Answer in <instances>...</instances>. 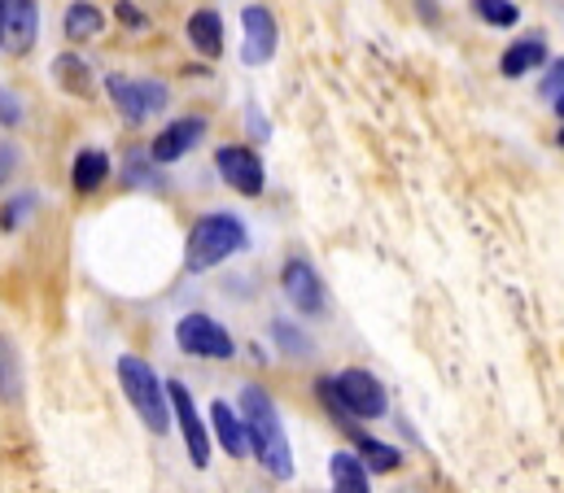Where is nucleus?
Returning a JSON list of instances; mask_svg holds the SVG:
<instances>
[{"mask_svg":"<svg viewBox=\"0 0 564 493\" xmlns=\"http://www.w3.org/2000/svg\"><path fill=\"white\" fill-rule=\"evenodd\" d=\"M241 419H246V432H250V454L263 463V472L276 476V481H289L293 476V450H289V437H284L281 410H276V402L263 384L241 388Z\"/></svg>","mask_w":564,"mask_h":493,"instance_id":"f257e3e1","label":"nucleus"},{"mask_svg":"<svg viewBox=\"0 0 564 493\" xmlns=\"http://www.w3.org/2000/svg\"><path fill=\"white\" fill-rule=\"evenodd\" d=\"M319 402L333 410L337 424H346V432H355V419H381L390 397L381 388V380L364 368H346L341 375H328L315 384Z\"/></svg>","mask_w":564,"mask_h":493,"instance_id":"f03ea898","label":"nucleus"},{"mask_svg":"<svg viewBox=\"0 0 564 493\" xmlns=\"http://www.w3.org/2000/svg\"><path fill=\"white\" fill-rule=\"evenodd\" d=\"M246 245H250V232H246V223L237 215H228V210L202 215L193 223L188 241H184V271H193V275L215 271V266H224L232 253H241Z\"/></svg>","mask_w":564,"mask_h":493,"instance_id":"7ed1b4c3","label":"nucleus"},{"mask_svg":"<svg viewBox=\"0 0 564 493\" xmlns=\"http://www.w3.org/2000/svg\"><path fill=\"white\" fill-rule=\"evenodd\" d=\"M119 388L128 393L132 410L141 415V424L153 437H166L171 432V397H166V384L158 380V371L149 368L137 354H123L119 359Z\"/></svg>","mask_w":564,"mask_h":493,"instance_id":"20e7f679","label":"nucleus"},{"mask_svg":"<svg viewBox=\"0 0 564 493\" xmlns=\"http://www.w3.org/2000/svg\"><path fill=\"white\" fill-rule=\"evenodd\" d=\"M175 346L184 354H193V359H215V363H228L237 354L232 332L224 324H215L210 315H202V310H193V315H184L175 324Z\"/></svg>","mask_w":564,"mask_h":493,"instance_id":"39448f33","label":"nucleus"},{"mask_svg":"<svg viewBox=\"0 0 564 493\" xmlns=\"http://www.w3.org/2000/svg\"><path fill=\"white\" fill-rule=\"evenodd\" d=\"M106 92H110V101L119 106V114L128 123H144V119L162 114L166 101H171L166 84H158V79H132V75H106Z\"/></svg>","mask_w":564,"mask_h":493,"instance_id":"423d86ee","label":"nucleus"},{"mask_svg":"<svg viewBox=\"0 0 564 493\" xmlns=\"http://www.w3.org/2000/svg\"><path fill=\"white\" fill-rule=\"evenodd\" d=\"M166 397H171V415H175V424H180V437H184V446H188L193 468H210V428L202 424L188 384L166 380Z\"/></svg>","mask_w":564,"mask_h":493,"instance_id":"0eeeda50","label":"nucleus"},{"mask_svg":"<svg viewBox=\"0 0 564 493\" xmlns=\"http://www.w3.org/2000/svg\"><path fill=\"white\" fill-rule=\"evenodd\" d=\"M215 166L224 175V184L241 197H259L263 184H268V171H263V157L246 144H219L215 149Z\"/></svg>","mask_w":564,"mask_h":493,"instance_id":"6e6552de","label":"nucleus"},{"mask_svg":"<svg viewBox=\"0 0 564 493\" xmlns=\"http://www.w3.org/2000/svg\"><path fill=\"white\" fill-rule=\"evenodd\" d=\"M281 288H284V302H289L297 315H306V319L324 315V284H319V275H315V266H311L306 258H289V262H284Z\"/></svg>","mask_w":564,"mask_h":493,"instance_id":"1a4fd4ad","label":"nucleus"},{"mask_svg":"<svg viewBox=\"0 0 564 493\" xmlns=\"http://www.w3.org/2000/svg\"><path fill=\"white\" fill-rule=\"evenodd\" d=\"M241 31H246L241 62H246V66H268V62L276 57V44H281V31H276L272 9L246 4V9H241Z\"/></svg>","mask_w":564,"mask_h":493,"instance_id":"9d476101","label":"nucleus"},{"mask_svg":"<svg viewBox=\"0 0 564 493\" xmlns=\"http://www.w3.org/2000/svg\"><path fill=\"white\" fill-rule=\"evenodd\" d=\"M35 35H40L35 0H0V48L9 57H22V53H31Z\"/></svg>","mask_w":564,"mask_h":493,"instance_id":"9b49d317","label":"nucleus"},{"mask_svg":"<svg viewBox=\"0 0 564 493\" xmlns=\"http://www.w3.org/2000/svg\"><path fill=\"white\" fill-rule=\"evenodd\" d=\"M202 135H206V119H197V114H180L175 123H166L158 135H153L149 157H153L158 166H171V162L188 157V153L197 149V140H202Z\"/></svg>","mask_w":564,"mask_h":493,"instance_id":"f8f14e48","label":"nucleus"},{"mask_svg":"<svg viewBox=\"0 0 564 493\" xmlns=\"http://www.w3.org/2000/svg\"><path fill=\"white\" fill-rule=\"evenodd\" d=\"M210 428H215V441L224 446V454H232V459L250 454V432H246L241 410H232L228 402H215L210 406Z\"/></svg>","mask_w":564,"mask_h":493,"instance_id":"ddd939ff","label":"nucleus"},{"mask_svg":"<svg viewBox=\"0 0 564 493\" xmlns=\"http://www.w3.org/2000/svg\"><path fill=\"white\" fill-rule=\"evenodd\" d=\"M543 62H547V40H543V35H525V40H517V44L503 48L499 70H503L508 79H521V75L539 70Z\"/></svg>","mask_w":564,"mask_h":493,"instance_id":"4468645a","label":"nucleus"},{"mask_svg":"<svg viewBox=\"0 0 564 493\" xmlns=\"http://www.w3.org/2000/svg\"><path fill=\"white\" fill-rule=\"evenodd\" d=\"M53 79H57V88H62V92H70V97H79V101H88V97L97 92L93 66H88L79 53H62V57L53 62Z\"/></svg>","mask_w":564,"mask_h":493,"instance_id":"2eb2a0df","label":"nucleus"},{"mask_svg":"<svg viewBox=\"0 0 564 493\" xmlns=\"http://www.w3.org/2000/svg\"><path fill=\"white\" fill-rule=\"evenodd\" d=\"M106 179H110V157H106L101 149H84V153L75 157V166H70V188H75L79 197H88V193H97Z\"/></svg>","mask_w":564,"mask_h":493,"instance_id":"dca6fc26","label":"nucleus"},{"mask_svg":"<svg viewBox=\"0 0 564 493\" xmlns=\"http://www.w3.org/2000/svg\"><path fill=\"white\" fill-rule=\"evenodd\" d=\"M62 31H66L70 44H84V40H93V35L106 31V13H101L93 0H75V4L66 9V18H62Z\"/></svg>","mask_w":564,"mask_h":493,"instance_id":"f3484780","label":"nucleus"},{"mask_svg":"<svg viewBox=\"0 0 564 493\" xmlns=\"http://www.w3.org/2000/svg\"><path fill=\"white\" fill-rule=\"evenodd\" d=\"M188 44L202 53V57H219L224 53V22L215 9H197L188 18Z\"/></svg>","mask_w":564,"mask_h":493,"instance_id":"a211bd4d","label":"nucleus"},{"mask_svg":"<svg viewBox=\"0 0 564 493\" xmlns=\"http://www.w3.org/2000/svg\"><path fill=\"white\" fill-rule=\"evenodd\" d=\"M328 476H333V493H372L368 468H364L359 454H350V450H337V454H333Z\"/></svg>","mask_w":564,"mask_h":493,"instance_id":"6ab92c4d","label":"nucleus"},{"mask_svg":"<svg viewBox=\"0 0 564 493\" xmlns=\"http://www.w3.org/2000/svg\"><path fill=\"white\" fill-rule=\"evenodd\" d=\"M355 454H359V463H364L368 472H394V468L403 463V454H399L394 446H386V441H377V437H364V432H355Z\"/></svg>","mask_w":564,"mask_h":493,"instance_id":"aec40b11","label":"nucleus"},{"mask_svg":"<svg viewBox=\"0 0 564 493\" xmlns=\"http://www.w3.org/2000/svg\"><path fill=\"white\" fill-rule=\"evenodd\" d=\"M22 397V363L9 337H0V402H18Z\"/></svg>","mask_w":564,"mask_h":493,"instance_id":"412c9836","label":"nucleus"},{"mask_svg":"<svg viewBox=\"0 0 564 493\" xmlns=\"http://www.w3.org/2000/svg\"><path fill=\"white\" fill-rule=\"evenodd\" d=\"M473 13L490 26H517L521 22V9L512 0H473Z\"/></svg>","mask_w":564,"mask_h":493,"instance_id":"4be33fe9","label":"nucleus"},{"mask_svg":"<svg viewBox=\"0 0 564 493\" xmlns=\"http://www.w3.org/2000/svg\"><path fill=\"white\" fill-rule=\"evenodd\" d=\"M35 210V197L31 193H22V197H13V201H4V210H0V232H18L22 228V219Z\"/></svg>","mask_w":564,"mask_h":493,"instance_id":"5701e85b","label":"nucleus"},{"mask_svg":"<svg viewBox=\"0 0 564 493\" xmlns=\"http://www.w3.org/2000/svg\"><path fill=\"white\" fill-rule=\"evenodd\" d=\"M543 97H547V101H561L564 97V62H552V70H547V79H543Z\"/></svg>","mask_w":564,"mask_h":493,"instance_id":"b1692460","label":"nucleus"},{"mask_svg":"<svg viewBox=\"0 0 564 493\" xmlns=\"http://www.w3.org/2000/svg\"><path fill=\"white\" fill-rule=\"evenodd\" d=\"M13 171H18V149L0 140V184H4V179H9Z\"/></svg>","mask_w":564,"mask_h":493,"instance_id":"393cba45","label":"nucleus"},{"mask_svg":"<svg viewBox=\"0 0 564 493\" xmlns=\"http://www.w3.org/2000/svg\"><path fill=\"white\" fill-rule=\"evenodd\" d=\"M272 332H276V341H281L284 350H293V354H302V350H306V341H302V337H297L293 328H284V324H276Z\"/></svg>","mask_w":564,"mask_h":493,"instance_id":"a878e982","label":"nucleus"},{"mask_svg":"<svg viewBox=\"0 0 564 493\" xmlns=\"http://www.w3.org/2000/svg\"><path fill=\"white\" fill-rule=\"evenodd\" d=\"M115 13H119V22H123V26H141V22H144L141 9H137L132 0H119V4H115Z\"/></svg>","mask_w":564,"mask_h":493,"instance_id":"bb28decb","label":"nucleus"},{"mask_svg":"<svg viewBox=\"0 0 564 493\" xmlns=\"http://www.w3.org/2000/svg\"><path fill=\"white\" fill-rule=\"evenodd\" d=\"M18 119H22V114H18V101H13V97H9V92H4V97H0V123H18Z\"/></svg>","mask_w":564,"mask_h":493,"instance_id":"cd10ccee","label":"nucleus"},{"mask_svg":"<svg viewBox=\"0 0 564 493\" xmlns=\"http://www.w3.org/2000/svg\"><path fill=\"white\" fill-rule=\"evenodd\" d=\"M556 114H561V119H564V97H561V101H556Z\"/></svg>","mask_w":564,"mask_h":493,"instance_id":"c85d7f7f","label":"nucleus"},{"mask_svg":"<svg viewBox=\"0 0 564 493\" xmlns=\"http://www.w3.org/2000/svg\"><path fill=\"white\" fill-rule=\"evenodd\" d=\"M561 149H564V127H561Z\"/></svg>","mask_w":564,"mask_h":493,"instance_id":"c756f323","label":"nucleus"}]
</instances>
